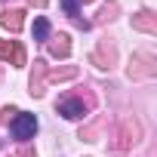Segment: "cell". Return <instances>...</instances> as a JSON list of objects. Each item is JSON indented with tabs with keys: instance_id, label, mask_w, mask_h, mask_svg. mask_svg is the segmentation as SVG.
I'll return each instance as SVG.
<instances>
[{
	"instance_id": "cell-1",
	"label": "cell",
	"mask_w": 157,
	"mask_h": 157,
	"mask_svg": "<svg viewBox=\"0 0 157 157\" xmlns=\"http://www.w3.org/2000/svg\"><path fill=\"white\" fill-rule=\"evenodd\" d=\"M37 117L34 114H28V111H22V114H16V120L10 123V132H13V139H19V142H28V139H34V132H37Z\"/></svg>"
},
{
	"instance_id": "cell-2",
	"label": "cell",
	"mask_w": 157,
	"mask_h": 157,
	"mask_svg": "<svg viewBox=\"0 0 157 157\" xmlns=\"http://www.w3.org/2000/svg\"><path fill=\"white\" fill-rule=\"evenodd\" d=\"M59 114L68 117V120H80L86 114V105L80 99H65V102H59Z\"/></svg>"
},
{
	"instance_id": "cell-3",
	"label": "cell",
	"mask_w": 157,
	"mask_h": 157,
	"mask_svg": "<svg viewBox=\"0 0 157 157\" xmlns=\"http://www.w3.org/2000/svg\"><path fill=\"white\" fill-rule=\"evenodd\" d=\"M31 34H34V40H49V22L43 16H37L34 25H31Z\"/></svg>"
},
{
	"instance_id": "cell-4",
	"label": "cell",
	"mask_w": 157,
	"mask_h": 157,
	"mask_svg": "<svg viewBox=\"0 0 157 157\" xmlns=\"http://www.w3.org/2000/svg\"><path fill=\"white\" fill-rule=\"evenodd\" d=\"M59 3H62V10H65L68 16H77V13H80V0H59Z\"/></svg>"
},
{
	"instance_id": "cell-5",
	"label": "cell",
	"mask_w": 157,
	"mask_h": 157,
	"mask_svg": "<svg viewBox=\"0 0 157 157\" xmlns=\"http://www.w3.org/2000/svg\"><path fill=\"white\" fill-rule=\"evenodd\" d=\"M19 16H22V13H6V16H3V25H6V28H19Z\"/></svg>"
}]
</instances>
